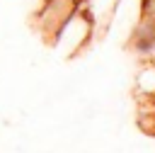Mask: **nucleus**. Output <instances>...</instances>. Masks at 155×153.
<instances>
[]
</instances>
